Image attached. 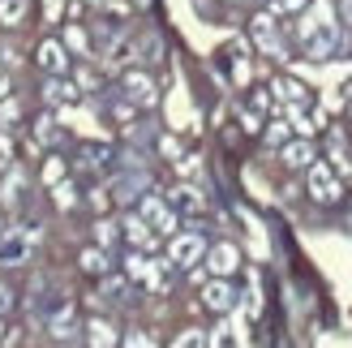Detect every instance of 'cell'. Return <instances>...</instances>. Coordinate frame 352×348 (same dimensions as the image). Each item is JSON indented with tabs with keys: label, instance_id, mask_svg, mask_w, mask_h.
Instances as JSON below:
<instances>
[{
	"label": "cell",
	"instance_id": "30bf717a",
	"mask_svg": "<svg viewBox=\"0 0 352 348\" xmlns=\"http://www.w3.org/2000/svg\"><path fill=\"white\" fill-rule=\"evenodd\" d=\"M125 237H129V246H138V250H155V232H151V224L142 219V215H125Z\"/></svg>",
	"mask_w": 352,
	"mask_h": 348
},
{
	"label": "cell",
	"instance_id": "d6986e66",
	"mask_svg": "<svg viewBox=\"0 0 352 348\" xmlns=\"http://www.w3.org/2000/svg\"><path fill=\"white\" fill-rule=\"evenodd\" d=\"M271 91L284 99V103H305V86H301V82H292V78H279Z\"/></svg>",
	"mask_w": 352,
	"mask_h": 348
},
{
	"label": "cell",
	"instance_id": "7402d4cb",
	"mask_svg": "<svg viewBox=\"0 0 352 348\" xmlns=\"http://www.w3.org/2000/svg\"><path fill=\"white\" fill-rule=\"evenodd\" d=\"M52 198H56V206H60V211H69V206H74L78 202V189H74V181H56V185H52Z\"/></svg>",
	"mask_w": 352,
	"mask_h": 348
},
{
	"label": "cell",
	"instance_id": "8fae6325",
	"mask_svg": "<svg viewBox=\"0 0 352 348\" xmlns=\"http://www.w3.org/2000/svg\"><path fill=\"white\" fill-rule=\"evenodd\" d=\"M279 160H284L288 168H309V164H314V146H309V138H296V142H284V151H279Z\"/></svg>",
	"mask_w": 352,
	"mask_h": 348
},
{
	"label": "cell",
	"instance_id": "484cf974",
	"mask_svg": "<svg viewBox=\"0 0 352 348\" xmlns=\"http://www.w3.org/2000/svg\"><path fill=\"white\" fill-rule=\"evenodd\" d=\"M125 292H129V284H125V280H103V297H108V301H120Z\"/></svg>",
	"mask_w": 352,
	"mask_h": 348
},
{
	"label": "cell",
	"instance_id": "ba28073f",
	"mask_svg": "<svg viewBox=\"0 0 352 348\" xmlns=\"http://www.w3.org/2000/svg\"><path fill=\"white\" fill-rule=\"evenodd\" d=\"M254 43L262 52H271L275 61H284V43H279V34H275V17L271 13H258L254 17Z\"/></svg>",
	"mask_w": 352,
	"mask_h": 348
},
{
	"label": "cell",
	"instance_id": "4fadbf2b",
	"mask_svg": "<svg viewBox=\"0 0 352 348\" xmlns=\"http://www.w3.org/2000/svg\"><path fill=\"white\" fill-rule=\"evenodd\" d=\"M43 99H47V103H78V86H69L60 74H52V78L43 82Z\"/></svg>",
	"mask_w": 352,
	"mask_h": 348
},
{
	"label": "cell",
	"instance_id": "e0dca14e",
	"mask_svg": "<svg viewBox=\"0 0 352 348\" xmlns=\"http://www.w3.org/2000/svg\"><path fill=\"white\" fill-rule=\"evenodd\" d=\"M22 185H26V177H22V168H5V185H0V202L5 206H13L17 202V194H22Z\"/></svg>",
	"mask_w": 352,
	"mask_h": 348
},
{
	"label": "cell",
	"instance_id": "d6a6232c",
	"mask_svg": "<svg viewBox=\"0 0 352 348\" xmlns=\"http://www.w3.org/2000/svg\"><path fill=\"white\" fill-rule=\"evenodd\" d=\"M160 151L172 155V160H181V146H176V138H160Z\"/></svg>",
	"mask_w": 352,
	"mask_h": 348
},
{
	"label": "cell",
	"instance_id": "4316f807",
	"mask_svg": "<svg viewBox=\"0 0 352 348\" xmlns=\"http://www.w3.org/2000/svg\"><path fill=\"white\" fill-rule=\"evenodd\" d=\"M9 120H17V99H0V129H9Z\"/></svg>",
	"mask_w": 352,
	"mask_h": 348
},
{
	"label": "cell",
	"instance_id": "9a60e30c",
	"mask_svg": "<svg viewBox=\"0 0 352 348\" xmlns=\"http://www.w3.org/2000/svg\"><path fill=\"white\" fill-rule=\"evenodd\" d=\"M86 340H91V344H99V348H112V344H120L116 327H112L108 318H91V323H86Z\"/></svg>",
	"mask_w": 352,
	"mask_h": 348
},
{
	"label": "cell",
	"instance_id": "1f68e13d",
	"mask_svg": "<svg viewBox=\"0 0 352 348\" xmlns=\"http://www.w3.org/2000/svg\"><path fill=\"white\" fill-rule=\"evenodd\" d=\"M176 344H181V348H189V344H206V336H202V331H193V327H189L185 336H176Z\"/></svg>",
	"mask_w": 352,
	"mask_h": 348
},
{
	"label": "cell",
	"instance_id": "ffe728a7",
	"mask_svg": "<svg viewBox=\"0 0 352 348\" xmlns=\"http://www.w3.org/2000/svg\"><path fill=\"white\" fill-rule=\"evenodd\" d=\"M26 9H30V0H0V22L5 26H17L26 17Z\"/></svg>",
	"mask_w": 352,
	"mask_h": 348
},
{
	"label": "cell",
	"instance_id": "74e56055",
	"mask_svg": "<svg viewBox=\"0 0 352 348\" xmlns=\"http://www.w3.org/2000/svg\"><path fill=\"white\" fill-rule=\"evenodd\" d=\"M5 95H9V69L0 65V99H5Z\"/></svg>",
	"mask_w": 352,
	"mask_h": 348
},
{
	"label": "cell",
	"instance_id": "44dd1931",
	"mask_svg": "<svg viewBox=\"0 0 352 348\" xmlns=\"http://www.w3.org/2000/svg\"><path fill=\"white\" fill-rule=\"evenodd\" d=\"M142 284H146L151 292H168V263H151L146 275H142Z\"/></svg>",
	"mask_w": 352,
	"mask_h": 348
},
{
	"label": "cell",
	"instance_id": "f546056e",
	"mask_svg": "<svg viewBox=\"0 0 352 348\" xmlns=\"http://www.w3.org/2000/svg\"><path fill=\"white\" fill-rule=\"evenodd\" d=\"M9 164H13V142H9V133L0 129V172H5Z\"/></svg>",
	"mask_w": 352,
	"mask_h": 348
},
{
	"label": "cell",
	"instance_id": "52a82bcc",
	"mask_svg": "<svg viewBox=\"0 0 352 348\" xmlns=\"http://www.w3.org/2000/svg\"><path fill=\"white\" fill-rule=\"evenodd\" d=\"M125 99L133 103V108H155V99H160V91H155V82L146 74H125Z\"/></svg>",
	"mask_w": 352,
	"mask_h": 348
},
{
	"label": "cell",
	"instance_id": "3957f363",
	"mask_svg": "<svg viewBox=\"0 0 352 348\" xmlns=\"http://www.w3.org/2000/svg\"><path fill=\"white\" fill-rule=\"evenodd\" d=\"M309 194H314V202H340L344 185L327 164H309Z\"/></svg>",
	"mask_w": 352,
	"mask_h": 348
},
{
	"label": "cell",
	"instance_id": "2e32d148",
	"mask_svg": "<svg viewBox=\"0 0 352 348\" xmlns=\"http://www.w3.org/2000/svg\"><path fill=\"white\" fill-rule=\"evenodd\" d=\"M82 271H86V275H108V271H112V258H108V250H103V246H95V250H82Z\"/></svg>",
	"mask_w": 352,
	"mask_h": 348
},
{
	"label": "cell",
	"instance_id": "e575fe53",
	"mask_svg": "<svg viewBox=\"0 0 352 348\" xmlns=\"http://www.w3.org/2000/svg\"><path fill=\"white\" fill-rule=\"evenodd\" d=\"M309 5V0H279V9H284V13H301Z\"/></svg>",
	"mask_w": 352,
	"mask_h": 348
},
{
	"label": "cell",
	"instance_id": "d590c367",
	"mask_svg": "<svg viewBox=\"0 0 352 348\" xmlns=\"http://www.w3.org/2000/svg\"><path fill=\"white\" fill-rule=\"evenodd\" d=\"M9 309H13V292L0 284V314H9Z\"/></svg>",
	"mask_w": 352,
	"mask_h": 348
},
{
	"label": "cell",
	"instance_id": "d4e9b609",
	"mask_svg": "<svg viewBox=\"0 0 352 348\" xmlns=\"http://www.w3.org/2000/svg\"><path fill=\"white\" fill-rule=\"evenodd\" d=\"M267 142L271 146H284L288 142V125H284V120H271V125H267Z\"/></svg>",
	"mask_w": 352,
	"mask_h": 348
},
{
	"label": "cell",
	"instance_id": "836d02e7",
	"mask_svg": "<svg viewBox=\"0 0 352 348\" xmlns=\"http://www.w3.org/2000/svg\"><path fill=\"white\" fill-rule=\"evenodd\" d=\"M125 344H129V348H146V344H155V340L142 336V331H133V336H125Z\"/></svg>",
	"mask_w": 352,
	"mask_h": 348
},
{
	"label": "cell",
	"instance_id": "8d00e7d4",
	"mask_svg": "<svg viewBox=\"0 0 352 348\" xmlns=\"http://www.w3.org/2000/svg\"><path fill=\"white\" fill-rule=\"evenodd\" d=\"M241 120H245V129H258V125H262L258 112H241Z\"/></svg>",
	"mask_w": 352,
	"mask_h": 348
},
{
	"label": "cell",
	"instance_id": "f1b7e54d",
	"mask_svg": "<svg viewBox=\"0 0 352 348\" xmlns=\"http://www.w3.org/2000/svg\"><path fill=\"white\" fill-rule=\"evenodd\" d=\"M60 177H65V164H60V160H47V164H43V181H47V185H56Z\"/></svg>",
	"mask_w": 352,
	"mask_h": 348
},
{
	"label": "cell",
	"instance_id": "5bb4252c",
	"mask_svg": "<svg viewBox=\"0 0 352 348\" xmlns=\"http://www.w3.org/2000/svg\"><path fill=\"white\" fill-rule=\"evenodd\" d=\"M47 327H52V336H56V340H69V336L78 331V309L74 305H60L56 314L47 318Z\"/></svg>",
	"mask_w": 352,
	"mask_h": 348
},
{
	"label": "cell",
	"instance_id": "9c48e42d",
	"mask_svg": "<svg viewBox=\"0 0 352 348\" xmlns=\"http://www.w3.org/2000/svg\"><path fill=\"white\" fill-rule=\"evenodd\" d=\"M206 267L215 271V275H232V271L241 267V250H236V246H228V241H223V246H215V250L206 254Z\"/></svg>",
	"mask_w": 352,
	"mask_h": 348
},
{
	"label": "cell",
	"instance_id": "7c38bea8",
	"mask_svg": "<svg viewBox=\"0 0 352 348\" xmlns=\"http://www.w3.org/2000/svg\"><path fill=\"white\" fill-rule=\"evenodd\" d=\"M39 65L47 69V74H65V69H69V56H65V43H56V39H47V43H39Z\"/></svg>",
	"mask_w": 352,
	"mask_h": 348
},
{
	"label": "cell",
	"instance_id": "ac0fdd59",
	"mask_svg": "<svg viewBox=\"0 0 352 348\" xmlns=\"http://www.w3.org/2000/svg\"><path fill=\"white\" fill-rule=\"evenodd\" d=\"M172 206H181V211H202L206 198L193 185H181V189H172Z\"/></svg>",
	"mask_w": 352,
	"mask_h": 348
},
{
	"label": "cell",
	"instance_id": "cb8c5ba5",
	"mask_svg": "<svg viewBox=\"0 0 352 348\" xmlns=\"http://www.w3.org/2000/svg\"><path fill=\"white\" fill-rule=\"evenodd\" d=\"M95 241H99L103 250H112V246H116V224H108V219H99V224H95Z\"/></svg>",
	"mask_w": 352,
	"mask_h": 348
},
{
	"label": "cell",
	"instance_id": "603a6c76",
	"mask_svg": "<svg viewBox=\"0 0 352 348\" xmlns=\"http://www.w3.org/2000/svg\"><path fill=\"white\" fill-rule=\"evenodd\" d=\"M146 267H151V258H146V254H129V258H125V275H129V280H142Z\"/></svg>",
	"mask_w": 352,
	"mask_h": 348
},
{
	"label": "cell",
	"instance_id": "5b68a950",
	"mask_svg": "<svg viewBox=\"0 0 352 348\" xmlns=\"http://www.w3.org/2000/svg\"><path fill=\"white\" fill-rule=\"evenodd\" d=\"M202 237L198 232H172V246H168V258H172V263L176 267H193V263H198V258H202Z\"/></svg>",
	"mask_w": 352,
	"mask_h": 348
},
{
	"label": "cell",
	"instance_id": "6da1fadb",
	"mask_svg": "<svg viewBox=\"0 0 352 348\" xmlns=\"http://www.w3.org/2000/svg\"><path fill=\"white\" fill-rule=\"evenodd\" d=\"M301 43H305V56H309V61H327V56H336V52L344 47L340 22H322V26H314Z\"/></svg>",
	"mask_w": 352,
	"mask_h": 348
},
{
	"label": "cell",
	"instance_id": "277c9868",
	"mask_svg": "<svg viewBox=\"0 0 352 348\" xmlns=\"http://www.w3.org/2000/svg\"><path fill=\"white\" fill-rule=\"evenodd\" d=\"M142 219L151 224L155 232H164V237L176 232V211H172V206H168L160 194H146V198H142Z\"/></svg>",
	"mask_w": 352,
	"mask_h": 348
},
{
	"label": "cell",
	"instance_id": "4dcf8cb0",
	"mask_svg": "<svg viewBox=\"0 0 352 348\" xmlns=\"http://www.w3.org/2000/svg\"><path fill=\"white\" fill-rule=\"evenodd\" d=\"M65 43L74 47V52H82V47H86V30H78V26H69V34H65Z\"/></svg>",
	"mask_w": 352,
	"mask_h": 348
},
{
	"label": "cell",
	"instance_id": "f35d334b",
	"mask_svg": "<svg viewBox=\"0 0 352 348\" xmlns=\"http://www.w3.org/2000/svg\"><path fill=\"white\" fill-rule=\"evenodd\" d=\"M0 340H5V327H0Z\"/></svg>",
	"mask_w": 352,
	"mask_h": 348
},
{
	"label": "cell",
	"instance_id": "7a4b0ae2",
	"mask_svg": "<svg viewBox=\"0 0 352 348\" xmlns=\"http://www.w3.org/2000/svg\"><path fill=\"white\" fill-rule=\"evenodd\" d=\"M39 237V228H9L0 232V267H22L30 258V241Z\"/></svg>",
	"mask_w": 352,
	"mask_h": 348
},
{
	"label": "cell",
	"instance_id": "8992f818",
	"mask_svg": "<svg viewBox=\"0 0 352 348\" xmlns=\"http://www.w3.org/2000/svg\"><path fill=\"white\" fill-rule=\"evenodd\" d=\"M202 305L215 309V314H228V309H236V288L228 284V275H219V280H210L202 288Z\"/></svg>",
	"mask_w": 352,
	"mask_h": 348
},
{
	"label": "cell",
	"instance_id": "83f0119b",
	"mask_svg": "<svg viewBox=\"0 0 352 348\" xmlns=\"http://www.w3.org/2000/svg\"><path fill=\"white\" fill-rule=\"evenodd\" d=\"M34 133H39V142H56V138H60V129H56V120H39V129H34Z\"/></svg>",
	"mask_w": 352,
	"mask_h": 348
}]
</instances>
